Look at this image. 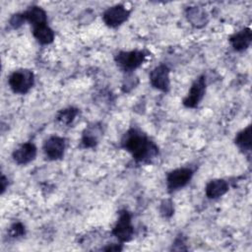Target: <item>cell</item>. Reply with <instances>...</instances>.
I'll list each match as a JSON object with an SVG mask.
<instances>
[{
    "instance_id": "obj_1",
    "label": "cell",
    "mask_w": 252,
    "mask_h": 252,
    "mask_svg": "<svg viewBox=\"0 0 252 252\" xmlns=\"http://www.w3.org/2000/svg\"><path fill=\"white\" fill-rule=\"evenodd\" d=\"M121 145L136 161H149L158 153L156 144L137 129L128 130L121 140Z\"/></svg>"
},
{
    "instance_id": "obj_12",
    "label": "cell",
    "mask_w": 252,
    "mask_h": 252,
    "mask_svg": "<svg viewBox=\"0 0 252 252\" xmlns=\"http://www.w3.org/2000/svg\"><path fill=\"white\" fill-rule=\"evenodd\" d=\"M23 16L25 18V21H28L32 28L47 24V15L46 12L38 6H32L27 11L23 13Z\"/></svg>"
},
{
    "instance_id": "obj_11",
    "label": "cell",
    "mask_w": 252,
    "mask_h": 252,
    "mask_svg": "<svg viewBox=\"0 0 252 252\" xmlns=\"http://www.w3.org/2000/svg\"><path fill=\"white\" fill-rule=\"evenodd\" d=\"M231 46L235 51H243L247 49L252 41V32L250 28H245L229 37Z\"/></svg>"
},
{
    "instance_id": "obj_8",
    "label": "cell",
    "mask_w": 252,
    "mask_h": 252,
    "mask_svg": "<svg viewBox=\"0 0 252 252\" xmlns=\"http://www.w3.org/2000/svg\"><path fill=\"white\" fill-rule=\"evenodd\" d=\"M66 148L65 139L58 136L49 137L43 144V152L45 157L50 160L62 158Z\"/></svg>"
},
{
    "instance_id": "obj_15",
    "label": "cell",
    "mask_w": 252,
    "mask_h": 252,
    "mask_svg": "<svg viewBox=\"0 0 252 252\" xmlns=\"http://www.w3.org/2000/svg\"><path fill=\"white\" fill-rule=\"evenodd\" d=\"M100 128L96 124L88 126L82 136V144L86 148H93L98 143V139L100 136Z\"/></svg>"
},
{
    "instance_id": "obj_20",
    "label": "cell",
    "mask_w": 252,
    "mask_h": 252,
    "mask_svg": "<svg viewBox=\"0 0 252 252\" xmlns=\"http://www.w3.org/2000/svg\"><path fill=\"white\" fill-rule=\"evenodd\" d=\"M24 22H25V18H24V16H23V13H22V14H16V15H14V16L11 18V20H10V25H11L13 28L17 29V28H19Z\"/></svg>"
},
{
    "instance_id": "obj_21",
    "label": "cell",
    "mask_w": 252,
    "mask_h": 252,
    "mask_svg": "<svg viewBox=\"0 0 252 252\" xmlns=\"http://www.w3.org/2000/svg\"><path fill=\"white\" fill-rule=\"evenodd\" d=\"M161 213L164 217H169L173 213L172 204L169 201H163L161 204Z\"/></svg>"
},
{
    "instance_id": "obj_2",
    "label": "cell",
    "mask_w": 252,
    "mask_h": 252,
    "mask_svg": "<svg viewBox=\"0 0 252 252\" xmlns=\"http://www.w3.org/2000/svg\"><path fill=\"white\" fill-rule=\"evenodd\" d=\"M9 86L15 94H27L34 84V75L28 69H19L14 71L8 79Z\"/></svg>"
},
{
    "instance_id": "obj_16",
    "label": "cell",
    "mask_w": 252,
    "mask_h": 252,
    "mask_svg": "<svg viewBox=\"0 0 252 252\" xmlns=\"http://www.w3.org/2000/svg\"><path fill=\"white\" fill-rule=\"evenodd\" d=\"M186 15L191 25L196 28H202L208 22V15L206 11L200 7H190L187 10Z\"/></svg>"
},
{
    "instance_id": "obj_14",
    "label": "cell",
    "mask_w": 252,
    "mask_h": 252,
    "mask_svg": "<svg viewBox=\"0 0 252 252\" xmlns=\"http://www.w3.org/2000/svg\"><path fill=\"white\" fill-rule=\"evenodd\" d=\"M32 34L41 44H49L54 40V32L47 24L32 28Z\"/></svg>"
},
{
    "instance_id": "obj_17",
    "label": "cell",
    "mask_w": 252,
    "mask_h": 252,
    "mask_svg": "<svg viewBox=\"0 0 252 252\" xmlns=\"http://www.w3.org/2000/svg\"><path fill=\"white\" fill-rule=\"evenodd\" d=\"M235 145L239 148V150L243 153H247L251 151L252 147V133H251V125H248L246 128L238 132L235 136Z\"/></svg>"
},
{
    "instance_id": "obj_10",
    "label": "cell",
    "mask_w": 252,
    "mask_h": 252,
    "mask_svg": "<svg viewBox=\"0 0 252 252\" xmlns=\"http://www.w3.org/2000/svg\"><path fill=\"white\" fill-rule=\"evenodd\" d=\"M12 157L16 163L21 165L28 164L35 158L36 147L31 142L24 143L13 152Z\"/></svg>"
},
{
    "instance_id": "obj_7",
    "label": "cell",
    "mask_w": 252,
    "mask_h": 252,
    "mask_svg": "<svg viewBox=\"0 0 252 252\" xmlns=\"http://www.w3.org/2000/svg\"><path fill=\"white\" fill-rule=\"evenodd\" d=\"M130 16V11L123 5H114L105 10L102 15L104 24L109 28H117L125 23Z\"/></svg>"
},
{
    "instance_id": "obj_4",
    "label": "cell",
    "mask_w": 252,
    "mask_h": 252,
    "mask_svg": "<svg viewBox=\"0 0 252 252\" xmlns=\"http://www.w3.org/2000/svg\"><path fill=\"white\" fill-rule=\"evenodd\" d=\"M112 234L120 242H128L134 235V226L131 220V215L127 211H121L118 220L112 228Z\"/></svg>"
},
{
    "instance_id": "obj_5",
    "label": "cell",
    "mask_w": 252,
    "mask_h": 252,
    "mask_svg": "<svg viewBox=\"0 0 252 252\" xmlns=\"http://www.w3.org/2000/svg\"><path fill=\"white\" fill-rule=\"evenodd\" d=\"M206 93V77L204 75L196 79L183 99V105L188 108H195L199 105Z\"/></svg>"
},
{
    "instance_id": "obj_22",
    "label": "cell",
    "mask_w": 252,
    "mask_h": 252,
    "mask_svg": "<svg viewBox=\"0 0 252 252\" xmlns=\"http://www.w3.org/2000/svg\"><path fill=\"white\" fill-rule=\"evenodd\" d=\"M114 245L115 244H112V245H109L107 247H104V248H102V250H105V251H120V250H122L121 246H118V245L114 246Z\"/></svg>"
},
{
    "instance_id": "obj_9",
    "label": "cell",
    "mask_w": 252,
    "mask_h": 252,
    "mask_svg": "<svg viewBox=\"0 0 252 252\" xmlns=\"http://www.w3.org/2000/svg\"><path fill=\"white\" fill-rule=\"evenodd\" d=\"M169 72V68L164 64L157 66L150 73L151 85L157 90H159L161 92H167L170 86Z\"/></svg>"
},
{
    "instance_id": "obj_18",
    "label": "cell",
    "mask_w": 252,
    "mask_h": 252,
    "mask_svg": "<svg viewBox=\"0 0 252 252\" xmlns=\"http://www.w3.org/2000/svg\"><path fill=\"white\" fill-rule=\"evenodd\" d=\"M79 110L75 107H68V108H64L58 111L57 115H56V120L63 124V125H69L71 124L76 116L78 115Z\"/></svg>"
},
{
    "instance_id": "obj_13",
    "label": "cell",
    "mask_w": 252,
    "mask_h": 252,
    "mask_svg": "<svg viewBox=\"0 0 252 252\" xmlns=\"http://www.w3.org/2000/svg\"><path fill=\"white\" fill-rule=\"evenodd\" d=\"M228 188V183L224 179H213L206 185L205 193L208 198L217 199L223 196Z\"/></svg>"
},
{
    "instance_id": "obj_6",
    "label": "cell",
    "mask_w": 252,
    "mask_h": 252,
    "mask_svg": "<svg viewBox=\"0 0 252 252\" xmlns=\"http://www.w3.org/2000/svg\"><path fill=\"white\" fill-rule=\"evenodd\" d=\"M193 170L189 167H180L170 171L166 176V186L169 192L184 187L192 178Z\"/></svg>"
},
{
    "instance_id": "obj_19",
    "label": "cell",
    "mask_w": 252,
    "mask_h": 252,
    "mask_svg": "<svg viewBox=\"0 0 252 252\" xmlns=\"http://www.w3.org/2000/svg\"><path fill=\"white\" fill-rule=\"evenodd\" d=\"M25 234V226L21 222L13 223L9 228V235L12 238H18Z\"/></svg>"
},
{
    "instance_id": "obj_3",
    "label": "cell",
    "mask_w": 252,
    "mask_h": 252,
    "mask_svg": "<svg viewBox=\"0 0 252 252\" xmlns=\"http://www.w3.org/2000/svg\"><path fill=\"white\" fill-rule=\"evenodd\" d=\"M146 56L147 54L142 50L120 51L115 56V62L124 71H134L143 64Z\"/></svg>"
},
{
    "instance_id": "obj_23",
    "label": "cell",
    "mask_w": 252,
    "mask_h": 252,
    "mask_svg": "<svg viewBox=\"0 0 252 252\" xmlns=\"http://www.w3.org/2000/svg\"><path fill=\"white\" fill-rule=\"evenodd\" d=\"M6 181H7L6 177L4 175H2V177H1V193H3L6 189Z\"/></svg>"
}]
</instances>
